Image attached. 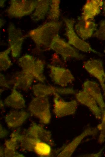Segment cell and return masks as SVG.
Masks as SVG:
<instances>
[{"label":"cell","mask_w":105,"mask_h":157,"mask_svg":"<svg viewBox=\"0 0 105 157\" xmlns=\"http://www.w3.org/2000/svg\"><path fill=\"white\" fill-rule=\"evenodd\" d=\"M62 25L61 22L50 21L30 30L28 36L38 48H49L53 38L59 34Z\"/></svg>","instance_id":"6da1fadb"},{"label":"cell","mask_w":105,"mask_h":157,"mask_svg":"<svg viewBox=\"0 0 105 157\" xmlns=\"http://www.w3.org/2000/svg\"><path fill=\"white\" fill-rule=\"evenodd\" d=\"M18 63L22 70L30 74L39 81L45 82L46 78L43 74L45 64L43 61L26 54L19 59Z\"/></svg>","instance_id":"7a4b0ae2"},{"label":"cell","mask_w":105,"mask_h":157,"mask_svg":"<svg viewBox=\"0 0 105 157\" xmlns=\"http://www.w3.org/2000/svg\"><path fill=\"white\" fill-rule=\"evenodd\" d=\"M28 110L41 123L46 124L49 123L51 114L48 96L36 97L33 98L29 104Z\"/></svg>","instance_id":"3957f363"},{"label":"cell","mask_w":105,"mask_h":157,"mask_svg":"<svg viewBox=\"0 0 105 157\" xmlns=\"http://www.w3.org/2000/svg\"><path fill=\"white\" fill-rule=\"evenodd\" d=\"M66 26V33L68 43L75 48L85 52L99 53L92 48L88 43L81 39L78 35L74 29L75 20L73 18H64Z\"/></svg>","instance_id":"277c9868"},{"label":"cell","mask_w":105,"mask_h":157,"mask_svg":"<svg viewBox=\"0 0 105 157\" xmlns=\"http://www.w3.org/2000/svg\"><path fill=\"white\" fill-rule=\"evenodd\" d=\"M49 48L61 55L64 60L70 58L81 60L84 57L76 48L61 38L59 34L53 38Z\"/></svg>","instance_id":"5b68a950"},{"label":"cell","mask_w":105,"mask_h":157,"mask_svg":"<svg viewBox=\"0 0 105 157\" xmlns=\"http://www.w3.org/2000/svg\"><path fill=\"white\" fill-rule=\"evenodd\" d=\"M36 5V0H11L6 11L11 17L21 18L31 14L34 11Z\"/></svg>","instance_id":"8992f818"},{"label":"cell","mask_w":105,"mask_h":157,"mask_svg":"<svg viewBox=\"0 0 105 157\" xmlns=\"http://www.w3.org/2000/svg\"><path fill=\"white\" fill-rule=\"evenodd\" d=\"M54 96L53 112L56 117L60 118L75 113L78 105L76 101H66L59 94H56Z\"/></svg>","instance_id":"52a82bcc"},{"label":"cell","mask_w":105,"mask_h":157,"mask_svg":"<svg viewBox=\"0 0 105 157\" xmlns=\"http://www.w3.org/2000/svg\"><path fill=\"white\" fill-rule=\"evenodd\" d=\"M48 67L50 69V78L56 84L65 87L74 81V76L68 69L50 65Z\"/></svg>","instance_id":"ba28073f"},{"label":"cell","mask_w":105,"mask_h":157,"mask_svg":"<svg viewBox=\"0 0 105 157\" xmlns=\"http://www.w3.org/2000/svg\"><path fill=\"white\" fill-rule=\"evenodd\" d=\"M8 42L12 56L17 58L19 56L24 37L21 30L16 27L13 23L9 24L8 28Z\"/></svg>","instance_id":"9c48e42d"},{"label":"cell","mask_w":105,"mask_h":157,"mask_svg":"<svg viewBox=\"0 0 105 157\" xmlns=\"http://www.w3.org/2000/svg\"><path fill=\"white\" fill-rule=\"evenodd\" d=\"M84 69L99 82L105 98V72L103 63L100 59H91L84 61Z\"/></svg>","instance_id":"30bf717a"},{"label":"cell","mask_w":105,"mask_h":157,"mask_svg":"<svg viewBox=\"0 0 105 157\" xmlns=\"http://www.w3.org/2000/svg\"><path fill=\"white\" fill-rule=\"evenodd\" d=\"M32 90L36 97L48 96L56 94L63 95L74 94L76 93L72 88L56 87L40 83L33 85Z\"/></svg>","instance_id":"8fae6325"},{"label":"cell","mask_w":105,"mask_h":157,"mask_svg":"<svg viewBox=\"0 0 105 157\" xmlns=\"http://www.w3.org/2000/svg\"><path fill=\"white\" fill-rule=\"evenodd\" d=\"M98 131L97 128L89 127L86 128L70 143L65 146L57 155V156L70 157L84 139L88 136L96 135L97 134Z\"/></svg>","instance_id":"7c38bea8"},{"label":"cell","mask_w":105,"mask_h":157,"mask_svg":"<svg viewBox=\"0 0 105 157\" xmlns=\"http://www.w3.org/2000/svg\"><path fill=\"white\" fill-rule=\"evenodd\" d=\"M24 133L31 137L48 143L51 146L55 145L51 132L40 124L32 122L30 127Z\"/></svg>","instance_id":"4fadbf2b"},{"label":"cell","mask_w":105,"mask_h":157,"mask_svg":"<svg viewBox=\"0 0 105 157\" xmlns=\"http://www.w3.org/2000/svg\"><path fill=\"white\" fill-rule=\"evenodd\" d=\"M75 96L77 101L88 107L96 119H101L103 112L94 98L82 90L76 93Z\"/></svg>","instance_id":"5bb4252c"},{"label":"cell","mask_w":105,"mask_h":157,"mask_svg":"<svg viewBox=\"0 0 105 157\" xmlns=\"http://www.w3.org/2000/svg\"><path fill=\"white\" fill-rule=\"evenodd\" d=\"M97 26L93 20H84L79 18L74 26V29L79 37L84 40L93 36L97 30Z\"/></svg>","instance_id":"9a60e30c"},{"label":"cell","mask_w":105,"mask_h":157,"mask_svg":"<svg viewBox=\"0 0 105 157\" xmlns=\"http://www.w3.org/2000/svg\"><path fill=\"white\" fill-rule=\"evenodd\" d=\"M103 4V0H87L83 6L80 18L84 20H93L94 18L100 13Z\"/></svg>","instance_id":"2e32d148"},{"label":"cell","mask_w":105,"mask_h":157,"mask_svg":"<svg viewBox=\"0 0 105 157\" xmlns=\"http://www.w3.org/2000/svg\"><path fill=\"white\" fill-rule=\"evenodd\" d=\"M34 79L30 74L21 70L13 75L8 83L9 85H12L13 87L17 89L26 91L31 85Z\"/></svg>","instance_id":"e0dca14e"},{"label":"cell","mask_w":105,"mask_h":157,"mask_svg":"<svg viewBox=\"0 0 105 157\" xmlns=\"http://www.w3.org/2000/svg\"><path fill=\"white\" fill-rule=\"evenodd\" d=\"M82 90L94 98L103 113L105 110V103L99 84L95 81L86 80L83 84Z\"/></svg>","instance_id":"ac0fdd59"},{"label":"cell","mask_w":105,"mask_h":157,"mask_svg":"<svg viewBox=\"0 0 105 157\" xmlns=\"http://www.w3.org/2000/svg\"><path fill=\"white\" fill-rule=\"evenodd\" d=\"M29 114L24 110H12L5 117V120L8 126L15 128L21 126L29 116Z\"/></svg>","instance_id":"d6986e66"},{"label":"cell","mask_w":105,"mask_h":157,"mask_svg":"<svg viewBox=\"0 0 105 157\" xmlns=\"http://www.w3.org/2000/svg\"><path fill=\"white\" fill-rule=\"evenodd\" d=\"M4 104L7 107L18 110L25 107V101L23 95L13 87L11 94L5 100Z\"/></svg>","instance_id":"ffe728a7"},{"label":"cell","mask_w":105,"mask_h":157,"mask_svg":"<svg viewBox=\"0 0 105 157\" xmlns=\"http://www.w3.org/2000/svg\"><path fill=\"white\" fill-rule=\"evenodd\" d=\"M51 0H37L34 11L31 15V18L35 22L43 19L48 12Z\"/></svg>","instance_id":"44dd1931"},{"label":"cell","mask_w":105,"mask_h":157,"mask_svg":"<svg viewBox=\"0 0 105 157\" xmlns=\"http://www.w3.org/2000/svg\"><path fill=\"white\" fill-rule=\"evenodd\" d=\"M40 141H41L31 137L25 133L23 134H20L18 138V143L23 151L33 152L35 144Z\"/></svg>","instance_id":"7402d4cb"},{"label":"cell","mask_w":105,"mask_h":157,"mask_svg":"<svg viewBox=\"0 0 105 157\" xmlns=\"http://www.w3.org/2000/svg\"><path fill=\"white\" fill-rule=\"evenodd\" d=\"M51 146L46 142L39 141L35 144L33 152L40 156H50L52 154Z\"/></svg>","instance_id":"603a6c76"},{"label":"cell","mask_w":105,"mask_h":157,"mask_svg":"<svg viewBox=\"0 0 105 157\" xmlns=\"http://www.w3.org/2000/svg\"><path fill=\"white\" fill-rule=\"evenodd\" d=\"M60 0L51 1L47 19L50 21H58L60 16Z\"/></svg>","instance_id":"cb8c5ba5"},{"label":"cell","mask_w":105,"mask_h":157,"mask_svg":"<svg viewBox=\"0 0 105 157\" xmlns=\"http://www.w3.org/2000/svg\"><path fill=\"white\" fill-rule=\"evenodd\" d=\"M11 49L9 47L5 50L0 52V70L1 71H5L12 65L9 54Z\"/></svg>","instance_id":"d4e9b609"},{"label":"cell","mask_w":105,"mask_h":157,"mask_svg":"<svg viewBox=\"0 0 105 157\" xmlns=\"http://www.w3.org/2000/svg\"><path fill=\"white\" fill-rule=\"evenodd\" d=\"M20 134V130L13 132L11 134L10 139L5 141V148L9 150L16 151L18 146V138Z\"/></svg>","instance_id":"484cf974"},{"label":"cell","mask_w":105,"mask_h":157,"mask_svg":"<svg viewBox=\"0 0 105 157\" xmlns=\"http://www.w3.org/2000/svg\"><path fill=\"white\" fill-rule=\"evenodd\" d=\"M101 118V123L97 127L100 131L98 138V142L100 144L103 143L105 141V110L103 112Z\"/></svg>","instance_id":"4316f807"},{"label":"cell","mask_w":105,"mask_h":157,"mask_svg":"<svg viewBox=\"0 0 105 157\" xmlns=\"http://www.w3.org/2000/svg\"><path fill=\"white\" fill-rule=\"evenodd\" d=\"M93 36L101 40H105V20L101 21L99 28L94 32Z\"/></svg>","instance_id":"83f0119b"},{"label":"cell","mask_w":105,"mask_h":157,"mask_svg":"<svg viewBox=\"0 0 105 157\" xmlns=\"http://www.w3.org/2000/svg\"><path fill=\"white\" fill-rule=\"evenodd\" d=\"M4 157H24L23 155L21 154L17 151H13L4 149Z\"/></svg>","instance_id":"f1b7e54d"},{"label":"cell","mask_w":105,"mask_h":157,"mask_svg":"<svg viewBox=\"0 0 105 157\" xmlns=\"http://www.w3.org/2000/svg\"><path fill=\"white\" fill-rule=\"evenodd\" d=\"M0 85L1 87L9 88L10 86L8 82L6 80L3 74H0Z\"/></svg>","instance_id":"f546056e"},{"label":"cell","mask_w":105,"mask_h":157,"mask_svg":"<svg viewBox=\"0 0 105 157\" xmlns=\"http://www.w3.org/2000/svg\"><path fill=\"white\" fill-rule=\"evenodd\" d=\"M104 149V148L101 149L98 152L94 153L87 154L81 155V157H101L102 155V152Z\"/></svg>","instance_id":"4dcf8cb0"},{"label":"cell","mask_w":105,"mask_h":157,"mask_svg":"<svg viewBox=\"0 0 105 157\" xmlns=\"http://www.w3.org/2000/svg\"><path fill=\"white\" fill-rule=\"evenodd\" d=\"M0 138H2L6 137L8 134V131L0 125Z\"/></svg>","instance_id":"1f68e13d"},{"label":"cell","mask_w":105,"mask_h":157,"mask_svg":"<svg viewBox=\"0 0 105 157\" xmlns=\"http://www.w3.org/2000/svg\"><path fill=\"white\" fill-rule=\"evenodd\" d=\"M0 156L4 157V149L2 147L0 148Z\"/></svg>","instance_id":"d6a6232c"},{"label":"cell","mask_w":105,"mask_h":157,"mask_svg":"<svg viewBox=\"0 0 105 157\" xmlns=\"http://www.w3.org/2000/svg\"><path fill=\"white\" fill-rule=\"evenodd\" d=\"M5 1V0H0V6L2 8L4 6Z\"/></svg>","instance_id":"836d02e7"},{"label":"cell","mask_w":105,"mask_h":157,"mask_svg":"<svg viewBox=\"0 0 105 157\" xmlns=\"http://www.w3.org/2000/svg\"><path fill=\"white\" fill-rule=\"evenodd\" d=\"M4 21L3 20L0 19V28H1L3 25L4 24Z\"/></svg>","instance_id":"e575fe53"},{"label":"cell","mask_w":105,"mask_h":157,"mask_svg":"<svg viewBox=\"0 0 105 157\" xmlns=\"http://www.w3.org/2000/svg\"><path fill=\"white\" fill-rule=\"evenodd\" d=\"M103 9L104 13H105V0L103 1Z\"/></svg>","instance_id":"d590c367"},{"label":"cell","mask_w":105,"mask_h":157,"mask_svg":"<svg viewBox=\"0 0 105 157\" xmlns=\"http://www.w3.org/2000/svg\"><path fill=\"white\" fill-rule=\"evenodd\" d=\"M4 107V103L1 101H0V107Z\"/></svg>","instance_id":"8d00e7d4"},{"label":"cell","mask_w":105,"mask_h":157,"mask_svg":"<svg viewBox=\"0 0 105 157\" xmlns=\"http://www.w3.org/2000/svg\"><path fill=\"white\" fill-rule=\"evenodd\" d=\"M104 52L105 53V47L104 50Z\"/></svg>","instance_id":"74e56055"}]
</instances>
